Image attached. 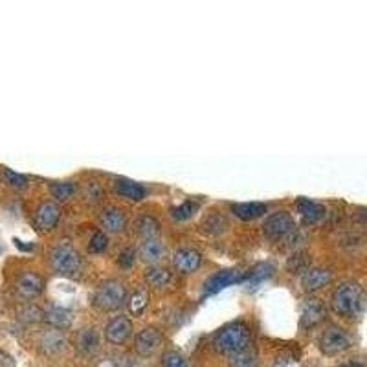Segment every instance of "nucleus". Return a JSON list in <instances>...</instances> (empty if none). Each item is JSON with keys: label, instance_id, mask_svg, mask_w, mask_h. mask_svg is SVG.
<instances>
[{"label": "nucleus", "instance_id": "obj_39", "mask_svg": "<svg viewBox=\"0 0 367 367\" xmlns=\"http://www.w3.org/2000/svg\"><path fill=\"white\" fill-rule=\"evenodd\" d=\"M340 367H366L364 364H360V362H347V364H344V366Z\"/></svg>", "mask_w": 367, "mask_h": 367}, {"label": "nucleus", "instance_id": "obj_34", "mask_svg": "<svg viewBox=\"0 0 367 367\" xmlns=\"http://www.w3.org/2000/svg\"><path fill=\"white\" fill-rule=\"evenodd\" d=\"M184 356L177 351H169L164 355V367H184Z\"/></svg>", "mask_w": 367, "mask_h": 367}, {"label": "nucleus", "instance_id": "obj_4", "mask_svg": "<svg viewBox=\"0 0 367 367\" xmlns=\"http://www.w3.org/2000/svg\"><path fill=\"white\" fill-rule=\"evenodd\" d=\"M125 303H127V289L118 279L103 281L92 296V305L103 312L120 311Z\"/></svg>", "mask_w": 367, "mask_h": 367}, {"label": "nucleus", "instance_id": "obj_32", "mask_svg": "<svg viewBox=\"0 0 367 367\" xmlns=\"http://www.w3.org/2000/svg\"><path fill=\"white\" fill-rule=\"evenodd\" d=\"M19 318L28 323H37L41 322V320H45V311H41L39 307L35 305H26L24 309H21Z\"/></svg>", "mask_w": 367, "mask_h": 367}, {"label": "nucleus", "instance_id": "obj_22", "mask_svg": "<svg viewBox=\"0 0 367 367\" xmlns=\"http://www.w3.org/2000/svg\"><path fill=\"white\" fill-rule=\"evenodd\" d=\"M76 345L83 355H92L100 347V336L94 327H85L79 331L78 338H76Z\"/></svg>", "mask_w": 367, "mask_h": 367}, {"label": "nucleus", "instance_id": "obj_26", "mask_svg": "<svg viewBox=\"0 0 367 367\" xmlns=\"http://www.w3.org/2000/svg\"><path fill=\"white\" fill-rule=\"evenodd\" d=\"M76 191H78V186L70 180H63V182H52L50 184V193L54 199L57 201H68V199H72L76 195Z\"/></svg>", "mask_w": 367, "mask_h": 367}, {"label": "nucleus", "instance_id": "obj_37", "mask_svg": "<svg viewBox=\"0 0 367 367\" xmlns=\"http://www.w3.org/2000/svg\"><path fill=\"white\" fill-rule=\"evenodd\" d=\"M270 274H272V267H268V265H259L254 272H250L248 276H246V279L250 278L252 281H259V279L268 278Z\"/></svg>", "mask_w": 367, "mask_h": 367}, {"label": "nucleus", "instance_id": "obj_5", "mask_svg": "<svg viewBox=\"0 0 367 367\" xmlns=\"http://www.w3.org/2000/svg\"><path fill=\"white\" fill-rule=\"evenodd\" d=\"M320 351L327 356H336L340 353H344L351 347V336L345 329L338 327V325H331L322 333L320 340H318Z\"/></svg>", "mask_w": 367, "mask_h": 367}, {"label": "nucleus", "instance_id": "obj_3", "mask_svg": "<svg viewBox=\"0 0 367 367\" xmlns=\"http://www.w3.org/2000/svg\"><path fill=\"white\" fill-rule=\"evenodd\" d=\"M48 261H50L52 270L63 278L76 279L81 276V270H83V259L70 243H59L54 246L48 254Z\"/></svg>", "mask_w": 367, "mask_h": 367}, {"label": "nucleus", "instance_id": "obj_2", "mask_svg": "<svg viewBox=\"0 0 367 367\" xmlns=\"http://www.w3.org/2000/svg\"><path fill=\"white\" fill-rule=\"evenodd\" d=\"M252 333L250 327L243 322H232L224 325L215 336H213V349L217 351L219 355H235L250 347Z\"/></svg>", "mask_w": 367, "mask_h": 367}, {"label": "nucleus", "instance_id": "obj_31", "mask_svg": "<svg viewBox=\"0 0 367 367\" xmlns=\"http://www.w3.org/2000/svg\"><path fill=\"white\" fill-rule=\"evenodd\" d=\"M107 246H109V237H107L105 232H96L89 241V254L92 256H98V254H103L107 250Z\"/></svg>", "mask_w": 367, "mask_h": 367}, {"label": "nucleus", "instance_id": "obj_8", "mask_svg": "<svg viewBox=\"0 0 367 367\" xmlns=\"http://www.w3.org/2000/svg\"><path fill=\"white\" fill-rule=\"evenodd\" d=\"M164 336L156 327H145L144 331H140L134 340V349L140 356H151L155 355L156 351L160 349Z\"/></svg>", "mask_w": 367, "mask_h": 367}, {"label": "nucleus", "instance_id": "obj_38", "mask_svg": "<svg viewBox=\"0 0 367 367\" xmlns=\"http://www.w3.org/2000/svg\"><path fill=\"white\" fill-rule=\"evenodd\" d=\"M0 367H15V362L10 355H6L4 351H0Z\"/></svg>", "mask_w": 367, "mask_h": 367}, {"label": "nucleus", "instance_id": "obj_21", "mask_svg": "<svg viewBox=\"0 0 367 367\" xmlns=\"http://www.w3.org/2000/svg\"><path fill=\"white\" fill-rule=\"evenodd\" d=\"M72 312L68 311V309H63V307H48L45 311V320L46 323L54 329H68L72 325Z\"/></svg>", "mask_w": 367, "mask_h": 367}, {"label": "nucleus", "instance_id": "obj_23", "mask_svg": "<svg viewBox=\"0 0 367 367\" xmlns=\"http://www.w3.org/2000/svg\"><path fill=\"white\" fill-rule=\"evenodd\" d=\"M134 230L142 239H151V237H158L160 234V223L153 215H140L134 223Z\"/></svg>", "mask_w": 367, "mask_h": 367}, {"label": "nucleus", "instance_id": "obj_33", "mask_svg": "<svg viewBox=\"0 0 367 367\" xmlns=\"http://www.w3.org/2000/svg\"><path fill=\"white\" fill-rule=\"evenodd\" d=\"M309 268L311 267H309V261H307V254H298V256H294L289 261V270L292 274H298V272L305 274Z\"/></svg>", "mask_w": 367, "mask_h": 367}, {"label": "nucleus", "instance_id": "obj_12", "mask_svg": "<svg viewBox=\"0 0 367 367\" xmlns=\"http://www.w3.org/2000/svg\"><path fill=\"white\" fill-rule=\"evenodd\" d=\"M202 265L201 252L195 248H178L173 254V267L180 274H191L199 270Z\"/></svg>", "mask_w": 367, "mask_h": 367}, {"label": "nucleus", "instance_id": "obj_19", "mask_svg": "<svg viewBox=\"0 0 367 367\" xmlns=\"http://www.w3.org/2000/svg\"><path fill=\"white\" fill-rule=\"evenodd\" d=\"M232 213L241 221H256L267 213V204L263 202H239V204H232Z\"/></svg>", "mask_w": 367, "mask_h": 367}, {"label": "nucleus", "instance_id": "obj_17", "mask_svg": "<svg viewBox=\"0 0 367 367\" xmlns=\"http://www.w3.org/2000/svg\"><path fill=\"white\" fill-rule=\"evenodd\" d=\"M138 254L142 257V261L149 263V265H158L166 256V246L158 237H151V239L142 241Z\"/></svg>", "mask_w": 367, "mask_h": 367}, {"label": "nucleus", "instance_id": "obj_16", "mask_svg": "<svg viewBox=\"0 0 367 367\" xmlns=\"http://www.w3.org/2000/svg\"><path fill=\"white\" fill-rule=\"evenodd\" d=\"M112 186H114V191H116L118 195L122 197V199H127V201L140 202L144 201L145 195H147V190H145L142 184L133 182L129 178H116Z\"/></svg>", "mask_w": 367, "mask_h": 367}, {"label": "nucleus", "instance_id": "obj_28", "mask_svg": "<svg viewBox=\"0 0 367 367\" xmlns=\"http://www.w3.org/2000/svg\"><path fill=\"white\" fill-rule=\"evenodd\" d=\"M197 210H199V204H197V202L186 201L184 204H180V206L171 208L169 213H171V217L175 219V221H188V219L195 215Z\"/></svg>", "mask_w": 367, "mask_h": 367}, {"label": "nucleus", "instance_id": "obj_29", "mask_svg": "<svg viewBox=\"0 0 367 367\" xmlns=\"http://www.w3.org/2000/svg\"><path fill=\"white\" fill-rule=\"evenodd\" d=\"M103 195H105V191H103V188H101V184L98 182H87L85 184L83 188V199L89 204H100L101 201H103Z\"/></svg>", "mask_w": 367, "mask_h": 367}, {"label": "nucleus", "instance_id": "obj_9", "mask_svg": "<svg viewBox=\"0 0 367 367\" xmlns=\"http://www.w3.org/2000/svg\"><path fill=\"white\" fill-rule=\"evenodd\" d=\"M133 334V322L127 316L112 318L105 327V338L109 344L122 345L125 344Z\"/></svg>", "mask_w": 367, "mask_h": 367}, {"label": "nucleus", "instance_id": "obj_27", "mask_svg": "<svg viewBox=\"0 0 367 367\" xmlns=\"http://www.w3.org/2000/svg\"><path fill=\"white\" fill-rule=\"evenodd\" d=\"M226 226H228L226 219H224L223 215H219V213H212V215H208V217L204 219V223H202L204 232H208V234H212V235L223 234L224 230H226Z\"/></svg>", "mask_w": 367, "mask_h": 367}, {"label": "nucleus", "instance_id": "obj_25", "mask_svg": "<svg viewBox=\"0 0 367 367\" xmlns=\"http://www.w3.org/2000/svg\"><path fill=\"white\" fill-rule=\"evenodd\" d=\"M228 367H257V351L254 347L235 353L230 356Z\"/></svg>", "mask_w": 367, "mask_h": 367}, {"label": "nucleus", "instance_id": "obj_18", "mask_svg": "<svg viewBox=\"0 0 367 367\" xmlns=\"http://www.w3.org/2000/svg\"><path fill=\"white\" fill-rule=\"evenodd\" d=\"M296 206H298V212H300L303 223L307 224H316L325 217V208L320 202H314L311 199H298Z\"/></svg>", "mask_w": 367, "mask_h": 367}, {"label": "nucleus", "instance_id": "obj_30", "mask_svg": "<svg viewBox=\"0 0 367 367\" xmlns=\"http://www.w3.org/2000/svg\"><path fill=\"white\" fill-rule=\"evenodd\" d=\"M127 307L134 316H142L145 311V307H147V294H145L144 290H136V292H133V296H131L127 301Z\"/></svg>", "mask_w": 367, "mask_h": 367}, {"label": "nucleus", "instance_id": "obj_11", "mask_svg": "<svg viewBox=\"0 0 367 367\" xmlns=\"http://www.w3.org/2000/svg\"><path fill=\"white\" fill-rule=\"evenodd\" d=\"M100 226L107 234H122L127 228V215L118 206H107L100 213Z\"/></svg>", "mask_w": 367, "mask_h": 367}, {"label": "nucleus", "instance_id": "obj_20", "mask_svg": "<svg viewBox=\"0 0 367 367\" xmlns=\"http://www.w3.org/2000/svg\"><path fill=\"white\" fill-rule=\"evenodd\" d=\"M144 279L145 283L153 287V289H164V287H167L173 281V274L169 268L160 267V265H151L145 270Z\"/></svg>", "mask_w": 367, "mask_h": 367}, {"label": "nucleus", "instance_id": "obj_14", "mask_svg": "<svg viewBox=\"0 0 367 367\" xmlns=\"http://www.w3.org/2000/svg\"><path fill=\"white\" fill-rule=\"evenodd\" d=\"M15 289L24 300H34L45 290V279L35 272H24L17 278Z\"/></svg>", "mask_w": 367, "mask_h": 367}, {"label": "nucleus", "instance_id": "obj_24", "mask_svg": "<svg viewBox=\"0 0 367 367\" xmlns=\"http://www.w3.org/2000/svg\"><path fill=\"white\" fill-rule=\"evenodd\" d=\"M41 345H43V349H45L46 353H57V351H61L63 345H65V338H63L61 331L54 327L45 331L43 336H41Z\"/></svg>", "mask_w": 367, "mask_h": 367}, {"label": "nucleus", "instance_id": "obj_15", "mask_svg": "<svg viewBox=\"0 0 367 367\" xmlns=\"http://www.w3.org/2000/svg\"><path fill=\"white\" fill-rule=\"evenodd\" d=\"M325 316H327V309L323 305V301L318 298H309L301 309V325L305 329L316 327L318 323L325 320Z\"/></svg>", "mask_w": 367, "mask_h": 367}, {"label": "nucleus", "instance_id": "obj_13", "mask_svg": "<svg viewBox=\"0 0 367 367\" xmlns=\"http://www.w3.org/2000/svg\"><path fill=\"white\" fill-rule=\"evenodd\" d=\"M331 279H333V274H331L329 268L311 267L301 276V287H303L305 292L312 294V292L325 289V287L331 283Z\"/></svg>", "mask_w": 367, "mask_h": 367}, {"label": "nucleus", "instance_id": "obj_35", "mask_svg": "<svg viewBox=\"0 0 367 367\" xmlns=\"http://www.w3.org/2000/svg\"><path fill=\"white\" fill-rule=\"evenodd\" d=\"M134 259H136V252H134L133 248H125V250H122V254L118 256V267L131 268Z\"/></svg>", "mask_w": 367, "mask_h": 367}, {"label": "nucleus", "instance_id": "obj_1", "mask_svg": "<svg viewBox=\"0 0 367 367\" xmlns=\"http://www.w3.org/2000/svg\"><path fill=\"white\" fill-rule=\"evenodd\" d=\"M366 300V290L360 285L356 281H344L334 289L331 296V307L338 316L355 318L364 311Z\"/></svg>", "mask_w": 367, "mask_h": 367}, {"label": "nucleus", "instance_id": "obj_10", "mask_svg": "<svg viewBox=\"0 0 367 367\" xmlns=\"http://www.w3.org/2000/svg\"><path fill=\"white\" fill-rule=\"evenodd\" d=\"M243 279L245 278L241 276L239 270H232V268H228V270H219V272H215L213 276H210V278L206 279V283H204V296L217 294V292H221V290L230 287V285L239 283Z\"/></svg>", "mask_w": 367, "mask_h": 367}, {"label": "nucleus", "instance_id": "obj_36", "mask_svg": "<svg viewBox=\"0 0 367 367\" xmlns=\"http://www.w3.org/2000/svg\"><path fill=\"white\" fill-rule=\"evenodd\" d=\"M4 177H6L8 184L13 186V188H24V186H26V177L12 171V169H4Z\"/></svg>", "mask_w": 367, "mask_h": 367}, {"label": "nucleus", "instance_id": "obj_6", "mask_svg": "<svg viewBox=\"0 0 367 367\" xmlns=\"http://www.w3.org/2000/svg\"><path fill=\"white\" fill-rule=\"evenodd\" d=\"M61 219V208L57 202L45 201L35 208L34 212V226L39 234H48L56 228Z\"/></svg>", "mask_w": 367, "mask_h": 367}, {"label": "nucleus", "instance_id": "obj_7", "mask_svg": "<svg viewBox=\"0 0 367 367\" xmlns=\"http://www.w3.org/2000/svg\"><path fill=\"white\" fill-rule=\"evenodd\" d=\"M294 219L289 212H276L263 223V232L270 239H283V237L294 232Z\"/></svg>", "mask_w": 367, "mask_h": 367}]
</instances>
